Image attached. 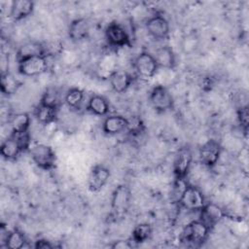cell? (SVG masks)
<instances>
[{
  "label": "cell",
  "mask_w": 249,
  "mask_h": 249,
  "mask_svg": "<svg viewBox=\"0 0 249 249\" xmlns=\"http://www.w3.org/2000/svg\"><path fill=\"white\" fill-rule=\"evenodd\" d=\"M210 230L211 229L199 219L192 221L183 229L180 235V240L186 245L198 247L205 242L209 235Z\"/></svg>",
  "instance_id": "obj_1"
},
{
  "label": "cell",
  "mask_w": 249,
  "mask_h": 249,
  "mask_svg": "<svg viewBox=\"0 0 249 249\" xmlns=\"http://www.w3.org/2000/svg\"><path fill=\"white\" fill-rule=\"evenodd\" d=\"M49 68L47 55H34L18 60V72L26 77H33L45 73Z\"/></svg>",
  "instance_id": "obj_2"
},
{
  "label": "cell",
  "mask_w": 249,
  "mask_h": 249,
  "mask_svg": "<svg viewBox=\"0 0 249 249\" xmlns=\"http://www.w3.org/2000/svg\"><path fill=\"white\" fill-rule=\"evenodd\" d=\"M34 163L41 169L51 170L55 165V153L53 148L46 144H37L29 149Z\"/></svg>",
  "instance_id": "obj_3"
},
{
  "label": "cell",
  "mask_w": 249,
  "mask_h": 249,
  "mask_svg": "<svg viewBox=\"0 0 249 249\" xmlns=\"http://www.w3.org/2000/svg\"><path fill=\"white\" fill-rule=\"evenodd\" d=\"M178 203L186 210L199 211L205 204V199L198 188L188 184L182 193Z\"/></svg>",
  "instance_id": "obj_4"
},
{
  "label": "cell",
  "mask_w": 249,
  "mask_h": 249,
  "mask_svg": "<svg viewBox=\"0 0 249 249\" xmlns=\"http://www.w3.org/2000/svg\"><path fill=\"white\" fill-rule=\"evenodd\" d=\"M149 100L152 107L158 112H165L171 110L174 105L171 93L165 87L161 85H158L152 89Z\"/></svg>",
  "instance_id": "obj_5"
},
{
  "label": "cell",
  "mask_w": 249,
  "mask_h": 249,
  "mask_svg": "<svg viewBox=\"0 0 249 249\" xmlns=\"http://www.w3.org/2000/svg\"><path fill=\"white\" fill-rule=\"evenodd\" d=\"M131 197V191L126 185H120L115 189L111 200V208L115 217L122 216L127 211Z\"/></svg>",
  "instance_id": "obj_6"
},
{
  "label": "cell",
  "mask_w": 249,
  "mask_h": 249,
  "mask_svg": "<svg viewBox=\"0 0 249 249\" xmlns=\"http://www.w3.org/2000/svg\"><path fill=\"white\" fill-rule=\"evenodd\" d=\"M133 67L137 75L144 79L153 78L159 70V66L154 55L147 52H143L135 57Z\"/></svg>",
  "instance_id": "obj_7"
},
{
  "label": "cell",
  "mask_w": 249,
  "mask_h": 249,
  "mask_svg": "<svg viewBox=\"0 0 249 249\" xmlns=\"http://www.w3.org/2000/svg\"><path fill=\"white\" fill-rule=\"evenodd\" d=\"M105 37L108 44L114 48L130 47V38L127 31L118 22H111L105 29Z\"/></svg>",
  "instance_id": "obj_8"
},
{
  "label": "cell",
  "mask_w": 249,
  "mask_h": 249,
  "mask_svg": "<svg viewBox=\"0 0 249 249\" xmlns=\"http://www.w3.org/2000/svg\"><path fill=\"white\" fill-rule=\"evenodd\" d=\"M193 162V154L189 147L178 150L173 161V173L175 178L185 179Z\"/></svg>",
  "instance_id": "obj_9"
},
{
  "label": "cell",
  "mask_w": 249,
  "mask_h": 249,
  "mask_svg": "<svg viewBox=\"0 0 249 249\" xmlns=\"http://www.w3.org/2000/svg\"><path fill=\"white\" fill-rule=\"evenodd\" d=\"M221 152L222 147L218 141L214 139L208 140L199 148V160L204 165L212 167L218 162Z\"/></svg>",
  "instance_id": "obj_10"
},
{
  "label": "cell",
  "mask_w": 249,
  "mask_h": 249,
  "mask_svg": "<svg viewBox=\"0 0 249 249\" xmlns=\"http://www.w3.org/2000/svg\"><path fill=\"white\" fill-rule=\"evenodd\" d=\"M225 217V211L219 205L213 202H205V204L199 210V220L210 229L217 225Z\"/></svg>",
  "instance_id": "obj_11"
},
{
  "label": "cell",
  "mask_w": 249,
  "mask_h": 249,
  "mask_svg": "<svg viewBox=\"0 0 249 249\" xmlns=\"http://www.w3.org/2000/svg\"><path fill=\"white\" fill-rule=\"evenodd\" d=\"M146 29L154 39H164L169 34V23L163 16L156 15L147 20Z\"/></svg>",
  "instance_id": "obj_12"
},
{
  "label": "cell",
  "mask_w": 249,
  "mask_h": 249,
  "mask_svg": "<svg viewBox=\"0 0 249 249\" xmlns=\"http://www.w3.org/2000/svg\"><path fill=\"white\" fill-rule=\"evenodd\" d=\"M110 175V170L106 166L101 164L93 166L88 179V186L89 191L94 193L100 191L109 181Z\"/></svg>",
  "instance_id": "obj_13"
},
{
  "label": "cell",
  "mask_w": 249,
  "mask_h": 249,
  "mask_svg": "<svg viewBox=\"0 0 249 249\" xmlns=\"http://www.w3.org/2000/svg\"><path fill=\"white\" fill-rule=\"evenodd\" d=\"M108 79L113 90L118 93H123L126 91V89L133 82V77L127 71L120 69H116L115 71H113L109 75Z\"/></svg>",
  "instance_id": "obj_14"
},
{
  "label": "cell",
  "mask_w": 249,
  "mask_h": 249,
  "mask_svg": "<svg viewBox=\"0 0 249 249\" xmlns=\"http://www.w3.org/2000/svg\"><path fill=\"white\" fill-rule=\"evenodd\" d=\"M129 120L120 115H112L105 118L102 124L103 131L108 135H116L127 129Z\"/></svg>",
  "instance_id": "obj_15"
},
{
  "label": "cell",
  "mask_w": 249,
  "mask_h": 249,
  "mask_svg": "<svg viewBox=\"0 0 249 249\" xmlns=\"http://www.w3.org/2000/svg\"><path fill=\"white\" fill-rule=\"evenodd\" d=\"M89 28L90 26L88 19L83 18H76L69 25V29H68L69 37L74 42L83 41L88 38L89 34Z\"/></svg>",
  "instance_id": "obj_16"
},
{
  "label": "cell",
  "mask_w": 249,
  "mask_h": 249,
  "mask_svg": "<svg viewBox=\"0 0 249 249\" xmlns=\"http://www.w3.org/2000/svg\"><path fill=\"white\" fill-rule=\"evenodd\" d=\"M154 57L159 68L173 69L176 66V55L169 46L159 48L156 51Z\"/></svg>",
  "instance_id": "obj_17"
},
{
  "label": "cell",
  "mask_w": 249,
  "mask_h": 249,
  "mask_svg": "<svg viewBox=\"0 0 249 249\" xmlns=\"http://www.w3.org/2000/svg\"><path fill=\"white\" fill-rule=\"evenodd\" d=\"M34 10V3L28 0H16L12 2L10 17L18 21L29 17Z\"/></svg>",
  "instance_id": "obj_18"
},
{
  "label": "cell",
  "mask_w": 249,
  "mask_h": 249,
  "mask_svg": "<svg viewBox=\"0 0 249 249\" xmlns=\"http://www.w3.org/2000/svg\"><path fill=\"white\" fill-rule=\"evenodd\" d=\"M22 152L23 151L20 147V144L14 133H11V135L2 142L0 148V153L2 157L10 160L17 159Z\"/></svg>",
  "instance_id": "obj_19"
},
{
  "label": "cell",
  "mask_w": 249,
  "mask_h": 249,
  "mask_svg": "<svg viewBox=\"0 0 249 249\" xmlns=\"http://www.w3.org/2000/svg\"><path fill=\"white\" fill-rule=\"evenodd\" d=\"M58 108L39 102L35 109V117L41 124H49L56 120Z\"/></svg>",
  "instance_id": "obj_20"
},
{
  "label": "cell",
  "mask_w": 249,
  "mask_h": 249,
  "mask_svg": "<svg viewBox=\"0 0 249 249\" xmlns=\"http://www.w3.org/2000/svg\"><path fill=\"white\" fill-rule=\"evenodd\" d=\"M87 109L96 116H105L109 112V103L104 96L95 94L89 99Z\"/></svg>",
  "instance_id": "obj_21"
},
{
  "label": "cell",
  "mask_w": 249,
  "mask_h": 249,
  "mask_svg": "<svg viewBox=\"0 0 249 249\" xmlns=\"http://www.w3.org/2000/svg\"><path fill=\"white\" fill-rule=\"evenodd\" d=\"M34 55H47L45 47H43L39 42L35 41H30L23 44L21 47H19L17 53L18 60Z\"/></svg>",
  "instance_id": "obj_22"
},
{
  "label": "cell",
  "mask_w": 249,
  "mask_h": 249,
  "mask_svg": "<svg viewBox=\"0 0 249 249\" xmlns=\"http://www.w3.org/2000/svg\"><path fill=\"white\" fill-rule=\"evenodd\" d=\"M20 87V83L18 79L15 78L14 75L7 72H2L0 78V88L1 91L6 95L14 94L18 91V88Z\"/></svg>",
  "instance_id": "obj_23"
},
{
  "label": "cell",
  "mask_w": 249,
  "mask_h": 249,
  "mask_svg": "<svg viewBox=\"0 0 249 249\" xmlns=\"http://www.w3.org/2000/svg\"><path fill=\"white\" fill-rule=\"evenodd\" d=\"M5 246L11 249H19L22 248L26 242L24 234L18 229H14L13 231L6 233L5 239Z\"/></svg>",
  "instance_id": "obj_24"
},
{
  "label": "cell",
  "mask_w": 249,
  "mask_h": 249,
  "mask_svg": "<svg viewBox=\"0 0 249 249\" xmlns=\"http://www.w3.org/2000/svg\"><path fill=\"white\" fill-rule=\"evenodd\" d=\"M30 125V117L27 113H19L13 117L11 121L12 133H21L28 131Z\"/></svg>",
  "instance_id": "obj_25"
},
{
  "label": "cell",
  "mask_w": 249,
  "mask_h": 249,
  "mask_svg": "<svg viewBox=\"0 0 249 249\" xmlns=\"http://www.w3.org/2000/svg\"><path fill=\"white\" fill-rule=\"evenodd\" d=\"M151 234H152V227L149 224L147 223L139 224L132 231L131 241L136 244L142 243L147 239H149Z\"/></svg>",
  "instance_id": "obj_26"
},
{
  "label": "cell",
  "mask_w": 249,
  "mask_h": 249,
  "mask_svg": "<svg viewBox=\"0 0 249 249\" xmlns=\"http://www.w3.org/2000/svg\"><path fill=\"white\" fill-rule=\"evenodd\" d=\"M84 100V91L78 88L70 89L64 96V102L71 109H77L80 107Z\"/></svg>",
  "instance_id": "obj_27"
},
{
  "label": "cell",
  "mask_w": 249,
  "mask_h": 249,
  "mask_svg": "<svg viewBox=\"0 0 249 249\" xmlns=\"http://www.w3.org/2000/svg\"><path fill=\"white\" fill-rule=\"evenodd\" d=\"M40 102L50 105V106L59 108V106L61 104V96H60L59 90L55 88L47 89L46 91L44 92Z\"/></svg>",
  "instance_id": "obj_28"
},
{
  "label": "cell",
  "mask_w": 249,
  "mask_h": 249,
  "mask_svg": "<svg viewBox=\"0 0 249 249\" xmlns=\"http://www.w3.org/2000/svg\"><path fill=\"white\" fill-rule=\"evenodd\" d=\"M199 45V39L195 33H189L185 35L181 42L182 52L186 54H191L196 51Z\"/></svg>",
  "instance_id": "obj_29"
},
{
  "label": "cell",
  "mask_w": 249,
  "mask_h": 249,
  "mask_svg": "<svg viewBox=\"0 0 249 249\" xmlns=\"http://www.w3.org/2000/svg\"><path fill=\"white\" fill-rule=\"evenodd\" d=\"M187 185L188 184L185 179L175 178V182H174V185H173V188L171 191V198L174 202L178 203V201L182 196V193L184 192Z\"/></svg>",
  "instance_id": "obj_30"
},
{
  "label": "cell",
  "mask_w": 249,
  "mask_h": 249,
  "mask_svg": "<svg viewBox=\"0 0 249 249\" xmlns=\"http://www.w3.org/2000/svg\"><path fill=\"white\" fill-rule=\"evenodd\" d=\"M237 119L244 131H247L249 124V111L247 106H241L237 110Z\"/></svg>",
  "instance_id": "obj_31"
},
{
  "label": "cell",
  "mask_w": 249,
  "mask_h": 249,
  "mask_svg": "<svg viewBox=\"0 0 249 249\" xmlns=\"http://www.w3.org/2000/svg\"><path fill=\"white\" fill-rule=\"evenodd\" d=\"M133 242L130 240H117L114 241L113 244L110 245L111 248L113 249H130L133 247Z\"/></svg>",
  "instance_id": "obj_32"
},
{
  "label": "cell",
  "mask_w": 249,
  "mask_h": 249,
  "mask_svg": "<svg viewBox=\"0 0 249 249\" xmlns=\"http://www.w3.org/2000/svg\"><path fill=\"white\" fill-rule=\"evenodd\" d=\"M34 248H36V249H51V248H53V245L46 239H38L34 243Z\"/></svg>",
  "instance_id": "obj_33"
}]
</instances>
